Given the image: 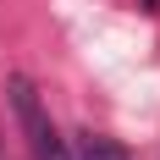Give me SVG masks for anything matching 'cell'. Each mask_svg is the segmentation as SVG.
<instances>
[{
	"instance_id": "2",
	"label": "cell",
	"mask_w": 160,
	"mask_h": 160,
	"mask_svg": "<svg viewBox=\"0 0 160 160\" xmlns=\"http://www.w3.org/2000/svg\"><path fill=\"white\" fill-rule=\"evenodd\" d=\"M72 160H127V149H122V144H111L105 132H78Z\"/></svg>"
},
{
	"instance_id": "1",
	"label": "cell",
	"mask_w": 160,
	"mask_h": 160,
	"mask_svg": "<svg viewBox=\"0 0 160 160\" xmlns=\"http://www.w3.org/2000/svg\"><path fill=\"white\" fill-rule=\"evenodd\" d=\"M6 99H11V116H17V127H22V138H28V155L33 160H72V144L55 132L44 99H39V88H33L22 72L6 78Z\"/></svg>"
}]
</instances>
